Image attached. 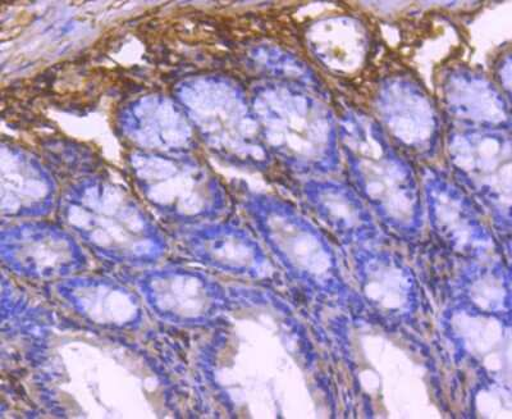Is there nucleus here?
I'll use <instances>...</instances> for the list:
<instances>
[{
    "label": "nucleus",
    "mask_w": 512,
    "mask_h": 419,
    "mask_svg": "<svg viewBox=\"0 0 512 419\" xmlns=\"http://www.w3.org/2000/svg\"><path fill=\"white\" fill-rule=\"evenodd\" d=\"M126 129L145 144L180 147L190 138V120L180 104L163 97H145L126 107Z\"/></svg>",
    "instance_id": "obj_1"
}]
</instances>
